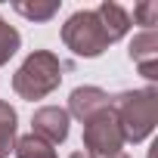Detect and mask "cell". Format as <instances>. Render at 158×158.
Segmentation results:
<instances>
[{"label": "cell", "instance_id": "obj_1", "mask_svg": "<svg viewBox=\"0 0 158 158\" xmlns=\"http://www.w3.org/2000/svg\"><path fill=\"white\" fill-rule=\"evenodd\" d=\"M112 112L115 121L121 127L124 143H143L152 136L155 124H158V90L155 87H143V90H124L118 96H112Z\"/></svg>", "mask_w": 158, "mask_h": 158}, {"label": "cell", "instance_id": "obj_2", "mask_svg": "<svg viewBox=\"0 0 158 158\" xmlns=\"http://www.w3.org/2000/svg\"><path fill=\"white\" fill-rule=\"evenodd\" d=\"M59 84H62V62H59V56L50 53V50H34V53H28L25 62H22V65L16 68V74H13V90H16L22 99H28V102L50 96Z\"/></svg>", "mask_w": 158, "mask_h": 158}, {"label": "cell", "instance_id": "obj_3", "mask_svg": "<svg viewBox=\"0 0 158 158\" xmlns=\"http://www.w3.org/2000/svg\"><path fill=\"white\" fill-rule=\"evenodd\" d=\"M62 44L81 59H96L102 56L112 44L106 37V28L96 16V10H77L65 19L62 25Z\"/></svg>", "mask_w": 158, "mask_h": 158}, {"label": "cell", "instance_id": "obj_4", "mask_svg": "<svg viewBox=\"0 0 158 158\" xmlns=\"http://www.w3.org/2000/svg\"><path fill=\"white\" fill-rule=\"evenodd\" d=\"M84 149H87V158H115V155H121L124 136H121V127L115 121L112 106L102 109L99 115H93L84 124Z\"/></svg>", "mask_w": 158, "mask_h": 158}, {"label": "cell", "instance_id": "obj_5", "mask_svg": "<svg viewBox=\"0 0 158 158\" xmlns=\"http://www.w3.org/2000/svg\"><path fill=\"white\" fill-rule=\"evenodd\" d=\"M31 133L40 136L44 143L50 146H59L68 139V112L59 109V106H44L34 112L31 118Z\"/></svg>", "mask_w": 158, "mask_h": 158}, {"label": "cell", "instance_id": "obj_6", "mask_svg": "<svg viewBox=\"0 0 158 158\" xmlns=\"http://www.w3.org/2000/svg\"><path fill=\"white\" fill-rule=\"evenodd\" d=\"M130 59L146 81H158V31H139L130 40Z\"/></svg>", "mask_w": 158, "mask_h": 158}, {"label": "cell", "instance_id": "obj_7", "mask_svg": "<svg viewBox=\"0 0 158 158\" xmlns=\"http://www.w3.org/2000/svg\"><path fill=\"white\" fill-rule=\"evenodd\" d=\"M109 102H112V96L106 90H99V87H74L71 96H68V109L65 112H68V118L74 115L81 124H87L93 115L109 109Z\"/></svg>", "mask_w": 158, "mask_h": 158}, {"label": "cell", "instance_id": "obj_8", "mask_svg": "<svg viewBox=\"0 0 158 158\" xmlns=\"http://www.w3.org/2000/svg\"><path fill=\"white\" fill-rule=\"evenodd\" d=\"M96 16H99V22H102V28H106V37H109V44H118L127 31H130V13L121 6V3H99L96 6Z\"/></svg>", "mask_w": 158, "mask_h": 158}, {"label": "cell", "instance_id": "obj_9", "mask_svg": "<svg viewBox=\"0 0 158 158\" xmlns=\"http://www.w3.org/2000/svg\"><path fill=\"white\" fill-rule=\"evenodd\" d=\"M16 127H19L16 109L6 99H0V158H10V152L16 146Z\"/></svg>", "mask_w": 158, "mask_h": 158}, {"label": "cell", "instance_id": "obj_10", "mask_svg": "<svg viewBox=\"0 0 158 158\" xmlns=\"http://www.w3.org/2000/svg\"><path fill=\"white\" fill-rule=\"evenodd\" d=\"M13 152H16V158H56V149L50 143H44L40 136H34V133L16 136Z\"/></svg>", "mask_w": 158, "mask_h": 158}, {"label": "cell", "instance_id": "obj_11", "mask_svg": "<svg viewBox=\"0 0 158 158\" xmlns=\"http://www.w3.org/2000/svg\"><path fill=\"white\" fill-rule=\"evenodd\" d=\"M19 47H22V34H19L3 16H0V68L19 53Z\"/></svg>", "mask_w": 158, "mask_h": 158}, {"label": "cell", "instance_id": "obj_12", "mask_svg": "<svg viewBox=\"0 0 158 158\" xmlns=\"http://www.w3.org/2000/svg\"><path fill=\"white\" fill-rule=\"evenodd\" d=\"M13 10L19 13V16H25V19H31V22H50L56 13H59V3L56 0H47V3H13Z\"/></svg>", "mask_w": 158, "mask_h": 158}, {"label": "cell", "instance_id": "obj_13", "mask_svg": "<svg viewBox=\"0 0 158 158\" xmlns=\"http://www.w3.org/2000/svg\"><path fill=\"white\" fill-rule=\"evenodd\" d=\"M133 22L143 25V31L155 28L158 25V3H155V0H143L139 6H133Z\"/></svg>", "mask_w": 158, "mask_h": 158}, {"label": "cell", "instance_id": "obj_14", "mask_svg": "<svg viewBox=\"0 0 158 158\" xmlns=\"http://www.w3.org/2000/svg\"><path fill=\"white\" fill-rule=\"evenodd\" d=\"M68 158H87V155H84V152H71Z\"/></svg>", "mask_w": 158, "mask_h": 158}, {"label": "cell", "instance_id": "obj_15", "mask_svg": "<svg viewBox=\"0 0 158 158\" xmlns=\"http://www.w3.org/2000/svg\"><path fill=\"white\" fill-rule=\"evenodd\" d=\"M115 158H130V155H124V152H121V155H115Z\"/></svg>", "mask_w": 158, "mask_h": 158}]
</instances>
